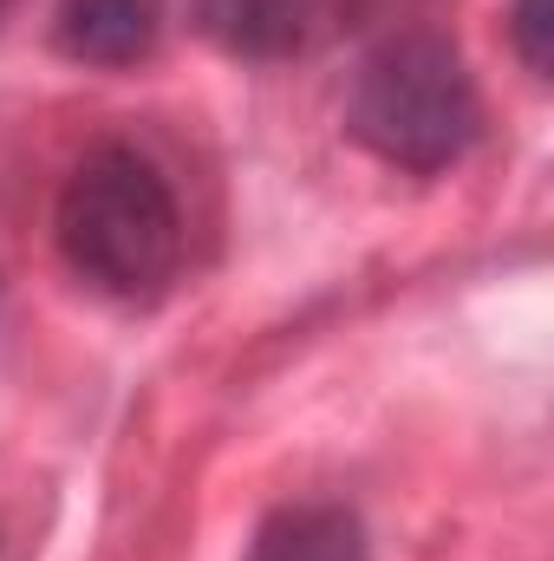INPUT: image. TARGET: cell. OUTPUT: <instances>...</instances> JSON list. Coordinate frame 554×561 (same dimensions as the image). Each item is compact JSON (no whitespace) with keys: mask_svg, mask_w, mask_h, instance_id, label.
Listing matches in <instances>:
<instances>
[{"mask_svg":"<svg viewBox=\"0 0 554 561\" xmlns=\"http://www.w3.org/2000/svg\"><path fill=\"white\" fill-rule=\"evenodd\" d=\"M249 561H372V536L359 510L333 496H307V503H280L262 516Z\"/></svg>","mask_w":554,"mask_h":561,"instance_id":"obj_5","label":"cell"},{"mask_svg":"<svg viewBox=\"0 0 554 561\" xmlns=\"http://www.w3.org/2000/svg\"><path fill=\"white\" fill-rule=\"evenodd\" d=\"M346 131L405 176H443L483 138V92L443 33H385L346 92Z\"/></svg>","mask_w":554,"mask_h":561,"instance_id":"obj_2","label":"cell"},{"mask_svg":"<svg viewBox=\"0 0 554 561\" xmlns=\"http://www.w3.org/2000/svg\"><path fill=\"white\" fill-rule=\"evenodd\" d=\"M509 46L529 79H549L554 66V13L549 0H509Z\"/></svg>","mask_w":554,"mask_h":561,"instance_id":"obj_6","label":"cell"},{"mask_svg":"<svg viewBox=\"0 0 554 561\" xmlns=\"http://www.w3.org/2000/svg\"><path fill=\"white\" fill-rule=\"evenodd\" d=\"M163 39V0H59L53 7V46L72 66L125 72L143 66Z\"/></svg>","mask_w":554,"mask_h":561,"instance_id":"obj_3","label":"cell"},{"mask_svg":"<svg viewBox=\"0 0 554 561\" xmlns=\"http://www.w3.org/2000/svg\"><path fill=\"white\" fill-rule=\"evenodd\" d=\"M53 242L66 268L105 300L150 307L170 294L183 268V209L170 176L131 150V144H99L72 163L53 203Z\"/></svg>","mask_w":554,"mask_h":561,"instance_id":"obj_1","label":"cell"},{"mask_svg":"<svg viewBox=\"0 0 554 561\" xmlns=\"http://www.w3.org/2000/svg\"><path fill=\"white\" fill-rule=\"evenodd\" d=\"M326 0H189V20L209 46L235 59H287L313 39Z\"/></svg>","mask_w":554,"mask_h":561,"instance_id":"obj_4","label":"cell"},{"mask_svg":"<svg viewBox=\"0 0 554 561\" xmlns=\"http://www.w3.org/2000/svg\"><path fill=\"white\" fill-rule=\"evenodd\" d=\"M7 13H13V0H0V20H7Z\"/></svg>","mask_w":554,"mask_h":561,"instance_id":"obj_7","label":"cell"}]
</instances>
